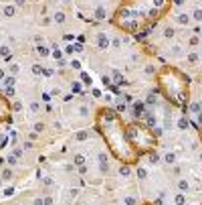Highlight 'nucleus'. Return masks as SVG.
<instances>
[{
    "label": "nucleus",
    "instance_id": "nucleus-2",
    "mask_svg": "<svg viewBox=\"0 0 202 205\" xmlns=\"http://www.w3.org/2000/svg\"><path fill=\"white\" fill-rule=\"evenodd\" d=\"M95 126L99 130V134L103 136L109 152L117 160H121V163H125V164L137 163L140 154L129 144L128 134H125V124L121 122L117 112H113V110H109V108H99L97 110V116H95Z\"/></svg>",
    "mask_w": 202,
    "mask_h": 205
},
{
    "label": "nucleus",
    "instance_id": "nucleus-42",
    "mask_svg": "<svg viewBox=\"0 0 202 205\" xmlns=\"http://www.w3.org/2000/svg\"><path fill=\"white\" fill-rule=\"evenodd\" d=\"M12 154H14L16 158H20V157H22V148H14V150H12Z\"/></svg>",
    "mask_w": 202,
    "mask_h": 205
},
{
    "label": "nucleus",
    "instance_id": "nucleus-29",
    "mask_svg": "<svg viewBox=\"0 0 202 205\" xmlns=\"http://www.w3.org/2000/svg\"><path fill=\"white\" fill-rule=\"evenodd\" d=\"M2 179H4V181H8V179H12V169H4V171H2Z\"/></svg>",
    "mask_w": 202,
    "mask_h": 205
},
{
    "label": "nucleus",
    "instance_id": "nucleus-24",
    "mask_svg": "<svg viewBox=\"0 0 202 205\" xmlns=\"http://www.w3.org/2000/svg\"><path fill=\"white\" fill-rule=\"evenodd\" d=\"M148 158H150V163H158V160H160V154H158V152H156V150H152V152H150V154H148Z\"/></svg>",
    "mask_w": 202,
    "mask_h": 205
},
{
    "label": "nucleus",
    "instance_id": "nucleus-55",
    "mask_svg": "<svg viewBox=\"0 0 202 205\" xmlns=\"http://www.w3.org/2000/svg\"><path fill=\"white\" fill-rule=\"evenodd\" d=\"M200 57H202V53H200Z\"/></svg>",
    "mask_w": 202,
    "mask_h": 205
},
{
    "label": "nucleus",
    "instance_id": "nucleus-47",
    "mask_svg": "<svg viewBox=\"0 0 202 205\" xmlns=\"http://www.w3.org/2000/svg\"><path fill=\"white\" fill-rule=\"evenodd\" d=\"M40 25H43V27H49V25H51V18H43V22H40Z\"/></svg>",
    "mask_w": 202,
    "mask_h": 205
},
{
    "label": "nucleus",
    "instance_id": "nucleus-53",
    "mask_svg": "<svg viewBox=\"0 0 202 205\" xmlns=\"http://www.w3.org/2000/svg\"><path fill=\"white\" fill-rule=\"evenodd\" d=\"M144 205H154V203H144Z\"/></svg>",
    "mask_w": 202,
    "mask_h": 205
},
{
    "label": "nucleus",
    "instance_id": "nucleus-51",
    "mask_svg": "<svg viewBox=\"0 0 202 205\" xmlns=\"http://www.w3.org/2000/svg\"><path fill=\"white\" fill-rule=\"evenodd\" d=\"M176 4H178V6H180V4H184V0H174Z\"/></svg>",
    "mask_w": 202,
    "mask_h": 205
},
{
    "label": "nucleus",
    "instance_id": "nucleus-27",
    "mask_svg": "<svg viewBox=\"0 0 202 205\" xmlns=\"http://www.w3.org/2000/svg\"><path fill=\"white\" fill-rule=\"evenodd\" d=\"M146 177H148V171H146L144 167H137V179H141V181H144Z\"/></svg>",
    "mask_w": 202,
    "mask_h": 205
},
{
    "label": "nucleus",
    "instance_id": "nucleus-14",
    "mask_svg": "<svg viewBox=\"0 0 202 205\" xmlns=\"http://www.w3.org/2000/svg\"><path fill=\"white\" fill-rule=\"evenodd\" d=\"M53 21L57 22V25H63V22H65V12H61V10H59V12H55L53 14Z\"/></svg>",
    "mask_w": 202,
    "mask_h": 205
},
{
    "label": "nucleus",
    "instance_id": "nucleus-1",
    "mask_svg": "<svg viewBox=\"0 0 202 205\" xmlns=\"http://www.w3.org/2000/svg\"><path fill=\"white\" fill-rule=\"evenodd\" d=\"M172 0H123L113 14V25L125 33H137L141 27L158 22Z\"/></svg>",
    "mask_w": 202,
    "mask_h": 205
},
{
    "label": "nucleus",
    "instance_id": "nucleus-20",
    "mask_svg": "<svg viewBox=\"0 0 202 205\" xmlns=\"http://www.w3.org/2000/svg\"><path fill=\"white\" fill-rule=\"evenodd\" d=\"M188 118H178V128L180 130H188Z\"/></svg>",
    "mask_w": 202,
    "mask_h": 205
},
{
    "label": "nucleus",
    "instance_id": "nucleus-7",
    "mask_svg": "<svg viewBox=\"0 0 202 205\" xmlns=\"http://www.w3.org/2000/svg\"><path fill=\"white\" fill-rule=\"evenodd\" d=\"M0 57H2L6 63H10L12 61V49L6 47V45H2V47H0Z\"/></svg>",
    "mask_w": 202,
    "mask_h": 205
},
{
    "label": "nucleus",
    "instance_id": "nucleus-49",
    "mask_svg": "<svg viewBox=\"0 0 202 205\" xmlns=\"http://www.w3.org/2000/svg\"><path fill=\"white\" fill-rule=\"evenodd\" d=\"M0 79H2V81L6 79V71H4V69H0Z\"/></svg>",
    "mask_w": 202,
    "mask_h": 205
},
{
    "label": "nucleus",
    "instance_id": "nucleus-22",
    "mask_svg": "<svg viewBox=\"0 0 202 205\" xmlns=\"http://www.w3.org/2000/svg\"><path fill=\"white\" fill-rule=\"evenodd\" d=\"M8 73L16 77V75H18V73H20V67H18V65H16V63H12V65L8 67Z\"/></svg>",
    "mask_w": 202,
    "mask_h": 205
},
{
    "label": "nucleus",
    "instance_id": "nucleus-31",
    "mask_svg": "<svg viewBox=\"0 0 202 205\" xmlns=\"http://www.w3.org/2000/svg\"><path fill=\"white\" fill-rule=\"evenodd\" d=\"M6 163H8V164H10V167H14V164L18 163V158L14 157V154H8V157H6Z\"/></svg>",
    "mask_w": 202,
    "mask_h": 205
},
{
    "label": "nucleus",
    "instance_id": "nucleus-45",
    "mask_svg": "<svg viewBox=\"0 0 202 205\" xmlns=\"http://www.w3.org/2000/svg\"><path fill=\"white\" fill-rule=\"evenodd\" d=\"M111 45L117 49V47H121V41H119V39H113V41H111Z\"/></svg>",
    "mask_w": 202,
    "mask_h": 205
},
{
    "label": "nucleus",
    "instance_id": "nucleus-35",
    "mask_svg": "<svg viewBox=\"0 0 202 205\" xmlns=\"http://www.w3.org/2000/svg\"><path fill=\"white\" fill-rule=\"evenodd\" d=\"M190 45H192V47H196V45H198V43H200V37H196V35H194V37H190Z\"/></svg>",
    "mask_w": 202,
    "mask_h": 205
},
{
    "label": "nucleus",
    "instance_id": "nucleus-10",
    "mask_svg": "<svg viewBox=\"0 0 202 205\" xmlns=\"http://www.w3.org/2000/svg\"><path fill=\"white\" fill-rule=\"evenodd\" d=\"M178 191L180 193H188L190 191V183L186 179H180V181H178Z\"/></svg>",
    "mask_w": 202,
    "mask_h": 205
},
{
    "label": "nucleus",
    "instance_id": "nucleus-9",
    "mask_svg": "<svg viewBox=\"0 0 202 205\" xmlns=\"http://www.w3.org/2000/svg\"><path fill=\"white\" fill-rule=\"evenodd\" d=\"M14 14H16V6H14V4L2 6V16H8V18H10V16H14Z\"/></svg>",
    "mask_w": 202,
    "mask_h": 205
},
{
    "label": "nucleus",
    "instance_id": "nucleus-8",
    "mask_svg": "<svg viewBox=\"0 0 202 205\" xmlns=\"http://www.w3.org/2000/svg\"><path fill=\"white\" fill-rule=\"evenodd\" d=\"M176 21H178V25H182V27H188L190 21H192V16H190V14H186V12H182V14H178V16H176Z\"/></svg>",
    "mask_w": 202,
    "mask_h": 205
},
{
    "label": "nucleus",
    "instance_id": "nucleus-33",
    "mask_svg": "<svg viewBox=\"0 0 202 205\" xmlns=\"http://www.w3.org/2000/svg\"><path fill=\"white\" fill-rule=\"evenodd\" d=\"M101 81H103V85L111 88V77H109V75H105V73H103V75H101Z\"/></svg>",
    "mask_w": 202,
    "mask_h": 205
},
{
    "label": "nucleus",
    "instance_id": "nucleus-46",
    "mask_svg": "<svg viewBox=\"0 0 202 205\" xmlns=\"http://www.w3.org/2000/svg\"><path fill=\"white\" fill-rule=\"evenodd\" d=\"M22 148H24V150H30V148H33V142H24V144H22Z\"/></svg>",
    "mask_w": 202,
    "mask_h": 205
},
{
    "label": "nucleus",
    "instance_id": "nucleus-52",
    "mask_svg": "<svg viewBox=\"0 0 202 205\" xmlns=\"http://www.w3.org/2000/svg\"><path fill=\"white\" fill-rule=\"evenodd\" d=\"M2 181H4V179H0V187H2Z\"/></svg>",
    "mask_w": 202,
    "mask_h": 205
},
{
    "label": "nucleus",
    "instance_id": "nucleus-15",
    "mask_svg": "<svg viewBox=\"0 0 202 205\" xmlns=\"http://www.w3.org/2000/svg\"><path fill=\"white\" fill-rule=\"evenodd\" d=\"M73 164L75 167H83V164H85V157H83V154H75L73 157Z\"/></svg>",
    "mask_w": 202,
    "mask_h": 205
},
{
    "label": "nucleus",
    "instance_id": "nucleus-12",
    "mask_svg": "<svg viewBox=\"0 0 202 205\" xmlns=\"http://www.w3.org/2000/svg\"><path fill=\"white\" fill-rule=\"evenodd\" d=\"M36 53H39L40 57H49V53H51V49H49L47 45H36Z\"/></svg>",
    "mask_w": 202,
    "mask_h": 205
},
{
    "label": "nucleus",
    "instance_id": "nucleus-3",
    "mask_svg": "<svg viewBox=\"0 0 202 205\" xmlns=\"http://www.w3.org/2000/svg\"><path fill=\"white\" fill-rule=\"evenodd\" d=\"M158 79V89L162 91V96L166 98L172 106L186 110L190 100V79L182 73L178 67L166 65L156 73Z\"/></svg>",
    "mask_w": 202,
    "mask_h": 205
},
{
    "label": "nucleus",
    "instance_id": "nucleus-40",
    "mask_svg": "<svg viewBox=\"0 0 202 205\" xmlns=\"http://www.w3.org/2000/svg\"><path fill=\"white\" fill-rule=\"evenodd\" d=\"M146 73H148V75H156L158 71H156V69L152 67V65H150V67H146Z\"/></svg>",
    "mask_w": 202,
    "mask_h": 205
},
{
    "label": "nucleus",
    "instance_id": "nucleus-5",
    "mask_svg": "<svg viewBox=\"0 0 202 205\" xmlns=\"http://www.w3.org/2000/svg\"><path fill=\"white\" fill-rule=\"evenodd\" d=\"M10 102L6 96H0V122H10Z\"/></svg>",
    "mask_w": 202,
    "mask_h": 205
},
{
    "label": "nucleus",
    "instance_id": "nucleus-54",
    "mask_svg": "<svg viewBox=\"0 0 202 205\" xmlns=\"http://www.w3.org/2000/svg\"><path fill=\"white\" fill-rule=\"evenodd\" d=\"M14 205H18V203H14Z\"/></svg>",
    "mask_w": 202,
    "mask_h": 205
},
{
    "label": "nucleus",
    "instance_id": "nucleus-26",
    "mask_svg": "<svg viewBox=\"0 0 202 205\" xmlns=\"http://www.w3.org/2000/svg\"><path fill=\"white\" fill-rule=\"evenodd\" d=\"M123 203L125 205H137V199H135L134 195H128V197L123 199Z\"/></svg>",
    "mask_w": 202,
    "mask_h": 205
},
{
    "label": "nucleus",
    "instance_id": "nucleus-13",
    "mask_svg": "<svg viewBox=\"0 0 202 205\" xmlns=\"http://www.w3.org/2000/svg\"><path fill=\"white\" fill-rule=\"evenodd\" d=\"M174 203L176 205H186V193H176V197H174Z\"/></svg>",
    "mask_w": 202,
    "mask_h": 205
},
{
    "label": "nucleus",
    "instance_id": "nucleus-21",
    "mask_svg": "<svg viewBox=\"0 0 202 205\" xmlns=\"http://www.w3.org/2000/svg\"><path fill=\"white\" fill-rule=\"evenodd\" d=\"M51 57H53V59H57V61H61V59H63L65 55H63V51H61V49L55 47V49H53V53H51Z\"/></svg>",
    "mask_w": 202,
    "mask_h": 205
},
{
    "label": "nucleus",
    "instance_id": "nucleus-6",
    "mask_svg": "<svg viewBox=\"0 0 202 205\" xmlns=\"http://www.w3.org/2000/svg\"><path fill=\"white\" fill-rule=\"evenodd\" d=\"M109 43H111V41H109V37L105 33H99V35H97V47H99L101 51H103V49H107Z\"/></svg>",
    "mask_w": 202,
    "mask_h": 205
},
{
    "label": "nucleus",
    "instance_id": "nucleus-34",
    "mask_svg": "<svg viewBox=\"0 0 202 205\" xmlns=\"http://www.w3.org/2000/svg\"><path fill=\"white\" fill-rule=\"evenodd\" d=\"M172 53H174V57H182V47L174 45V47H172Z\"/></svg>",
    "mask_w": 202,
    "mask_h": 205
},
{
    "label": "nucleus",
    "instance_id": "nucleus-39",
    "mask_svg": "<svg viewBox=\"0 0 202 205\" xmlns=\"http://www.w3.org/2000/svg\"><path fill=\"white\" fill-rule=\"evenodd\" d=\"M125 110H128V106L119 100V102H117V112H125Z\"/></svg>",
    "mask_w": 202,
    "mask_h": 205
},
{
    "label": "nucleus",
    "instance_id": "nucleus-28",
    "mask_svg": "<svg viewBox=\"0 0 202 205\" xmlns=\"http://www.w3.org/2000/svg\"><path fill=\"white\" fill-rule=\"evenodd\" d=\"M164 160H166V163H174V160H176V154H174V152H166V154H164Z\"/></svg>",
    "mask_w": 202,
    "mask_h": 205
},
{
    "label": "nucleus",
    "instance_id": "nucleus-11",
    "mask_svg": "<svg viewBox=\"0 0 202 205\" xmlns=\"http://www.w3.org/2000/svg\"><path fill=\"white\" fill-rule=\"evenodd\" d=\"M129 175H131V164H121L119 167V177H129Z\"/></svg>",
    "mask_w": 202,
    "mask_h": 205
},
{
    "label": "nucleus",
    "instance_id": "nucleus-38",
    "mask_svg": "<svg viewBox=\"0 0 202 205\" xmlns=\"http://www.w3.org/2000/svg\"><path fill=\"white\" fill-rule=\"evenodd\" d=\"M71 88H73V91H75V94H79V91H81V88H83V85H81L79 81H75L73 85H71Z\"/></svg>",
    "mask_w": 202,
    "mask_h": 205
},
{
    "label": "nucleus",
    "instance_id": "nucleus-41",
    "mask_svg": "<svg viewBox=\"0 0 202 205\" xmlns=\"http://www.w3.org/2000/svg\"><path fill=\"white\" fill-rule=\"evenodd\" d=\"M34 130H36V132H43V130H45V124L36 122V124H34Z\"/></svg>",
    "mask_w": 202,
    "mask_h": 205
},
{
    "label": "nucleus",
    "instance_id": "nucleus-50",
    "mask_svg": "<svg viewBox=\"0 0 202 205\" xmlns=\"http://www.w3.org/2000/svg\"><path fill=\"white\" fill-rule=\"evenodd\" d=\"M45 205H53V199H51V197H47V199H45Z\"/></svg>",
    "mask_w": 202,
    "mask_h": 205
},
{
    "label": "nucleus",
    "instance_id": "nucleus-43",
    "mask_svg": "<svg viewBox=\"0 0 202 205\" xmlns=\"http://www.w3.org/2000/svg\"><path fill=\"white\" fill-rule=\"evenodd\" d=\"M71 67L77 69V71H81V63H79V61H71Z\"/></svg>",
    "mask_w": 202,
    "mask_h": 205
},
{
    "label": "nucleus",
    "instance_id": "nucleus-37",
    "mask_svg": "<svg viewBox=\"0 0 202 205\" xmlns=\"http://www.w3.org/2000/svg\"><path fill=\"white\" fill-rule=\"evenodd\" d=\"M4 96H6V98H12L14 96V88H4Z\"/></svg>",
    "mask_w": 202,
    "mask_h": 205
},
{
    "label": "nucleus",
    "instance_id": "nucleus-4",
    "mask_svg": "<svg viewBox=\"0 0 202 205\" xmlns=\"http://www.w3.org/2000/svg\"><path fill=\"white\" fill-rule=\"evenodd\" d=\"M125 134H128L129 144L134 146V150L137 154H150L152 150H156V144H158V138L154 136V132L150 126L137 122H128L125 124Z\"/></svg>",
    "mask_w": 202,
    "mask_h": 205
},
{
    "label": "nucleus",
    "instance_id": "nucleus-25",
    "mask_svg": "<svg viewBox=\"0 0 202 205\" xmlns=\"http://www.w3.org/2000/svg\"><path fill=\"white\" fill-rule=\"evenodd\" d=\"M186 59H188V63H192V65H194V63H198V59H200V55H198V53H190L188 57H186Z\"/></svg>",
    "mask_w": 202,
    "mask_h": 205
},
{
    "label": "nucleus",
    "instance_id": "nucleus-32",
    "mask_svg": "<svg viewBox=\"0 0 202 205\" xmlns=\"http://www.w3.org/2000/svg\"><path fill=\"white\" fill-rule=\"evenodd\" d=\"M81 79H83V83H85L87 88H91V77L85 75V71H81Z\"/></svg>",
    "mask_w": 202,
    "mask_h": 205
},
{
    "label": "nucleus",
    "instance_id": "nucleus-44",
    "mask_svg": "<svg viewBox=\"0 0 202 205\" xmlns=\"http://www.w3.org/2000/svg\"><path fill=\"white\" fill-rule=\"evenodd\" d=\"M12 110H16V112H18V110H22V106H20V102H12Z\"/></svg>",
    "mask_w": 202,
    "mask_h": 205
},
{
    "label": "nucleus",
    "instance_id": "nucleus-19",
    "mask_svg": "<svg viewBox=\"0 0 202 205\" xmlns=\"http://www.w3.org/2000/svg\"><path fill=\"white\" fill-rule=\"evenodd\" d=\"M89 138V132L87 130H79L77 134H75V140H87Z\"/></svg>",
    "mask_w": 202,
    "mask_h": 205
},
{
    "label": "nucleus",
    "instance_id": "nucleus-36",
    "mask_svg": "<svg viewBox=\"0 0 202 205\" xmlns=\"http://www.w3.org/2000/svg\"><path fill=\"white\" fill-rule=\"evenodd\" d=\"M14 6L16 8H24L27 6V0H14Z\"/></svg>",
    "mask_w": 202,
    "mask_h": 205
},
{
    "label": "nucleus",
    "instance_id": "nucleus-18",
    "mask_svg": "<svg viewBox=\"0 0 202 205\" xmlns=\"http://www.w3.org/2000/svg\"><path fill=\"white\" fill-rule=\"evenodd\" d=\"M33 73H34V75H45V67L39 65V63H34V65H33Z\"/></svg>",
    "mask_w": 202,
    "mask_h": 205
},
{
    "label": "nucleus",
    "instance_id": "nucleus-16",
    "mask_svg": "<svg viewBox=\"0 0 202 205\" xmlns=\"http://www.w3.org/2000/svg\"><path fill=\"white\" fill-rule=\"evenodd\" d=\"M192 18H194L196 22H202V8H194V10H192Z\"/></svg>",
    "mask_w": 202,
    "mask_h": 205
},
{
    "label": "nucleus",
    "instance_id": "nucleus-17",
    "mask_svg": "<svg viewBox=\"0 0 202 205\" xmlns=\"http://www.w3.org/2000/svg\"><path fill=\"white\" fill-rule=\"evenodd\" d=\"M14 83H16V77L14 75H6V79H4V88H14Z\"/></svg>",
    "mask_w": 202,
    "mask_h": 205
},
{
    "label": "nucleus",
    "instance_id": "nucleus-48",
    "mask_svg": "<svg viewBox=\"0 0 202 205\" xmlns=\"http://www.w3.org/2000/svg\"><path fill=\"white\" fill-rule=\"evenodd\" d=\"M28 138H30V140H36V138H39V134H36V132H30V134H28Z\"/></svg>",
    "mask_w": 202,
    "mask_h": 205
},
{
    "label": "nucleus",
    "instance_id": "nucleus-30",
    "mask_svg": "<svg viewBox=\"0 0 202 205\" xmlns=\"http://www.w3.org/2000/svg\"><path fill=\"white\" fill-rule=\"evenodd\" d=\"M30 112H33V114H39L40 112V104L39 102H30Z\"/></svg>",
    "mask_w": 202,
    "mask_h": 205
},
{
    "label": "nucleus",
    "instance_id": "nucleus-56",
    "mask_svg": "<svg viewBox=\"0 0 202 205\" xmlns=\"http://www.w3.org/2000/svg\"><path fill=\"white\" fill-rule=\"evenodd\" d=\"M0 18H2V16H0Z\"/></svg>",
    "mask_w": 202,
    "mask_h": 205
},
{
    "label": "nucleus",
    "instance_id": "nucleus-23",
    "mask_svg": "<svg viewBox=\"0 0 202 205\" xmlns=\"http://www.w3.org/2000/svg\"><path fill=\"white\" fill-rule=\"evenodd\" d=\"M174 28H172V27H166V28H164V39H172V37H174Z\"/></svg>",
    "mask_w": 202,
    "mask_h": 205
}]
</instances>
